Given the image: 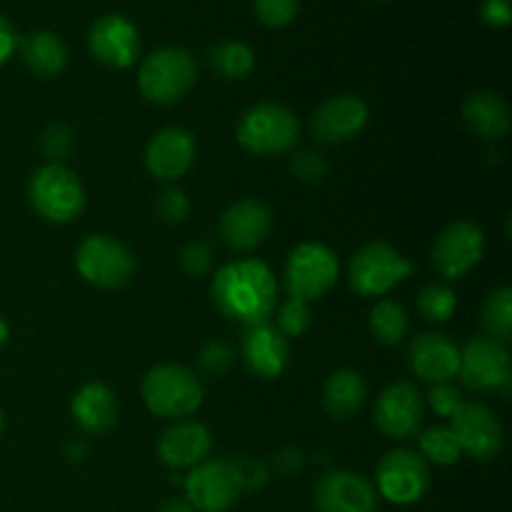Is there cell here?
Returning <instances> with one entry per match:
<instances>
[{"label": "cell", "mask_w": 512, "mask_h": 512, "mask_svg": "<svg viewBox=\"0 0 512 512\" xmlns=\"http://www.w3.org/2000/svg\"><path fill=\"white\" fill-rule=\"evenodd\" d=\"M210 295L225 318L250 328L268 323L278 303V280L263 260H235L215 273Z\"/></svg>", "instance_id": "6da1fadb"}, {"label": "cell", "mask_w": 512, "mask_h": 512, "mask_svg": "<svg viewBox=\"0 0 512 512\" xmlns=\"http://www.w3.org/2000/svg\"><path fill=\"white\" fill-rule=\"evenodd\" d=\"M195 83H198V65L193 55L180 45L153 50L140 65V93L155 105L180 103Z\"/></svg>", "instance_id": "7a4b0ae2"}, {"label": "cell", "mask_w": 512, "mask_h": 512, "mask_svg": "<svg viewBox=\"0 0 512 512\" xmlns=\"http://www.w3.org/2000/svg\"><path fill=\"white\" fill-rule=\"evenodd\" d=\"M30 208L48 223H73L85 208V190L78 175L63 163H48L28 180Z\"/></svg>", "instance_id": "3957f363"}, {"label": "cell", "mask_w": 512, "mask_h": 512, "mask_svg": "<svg viewBox=\"0 0 512 512\" xmlns=\"http://www.w3.org/2000/svg\"><path fill=\"white\" fill-rule=\"evenodd\" d=\"M205 398L203 383L183 365H155L143 378V400L158 418H188Z\"/></svg>", "instance_id": "277c9868"}, {"label": "cell", "mask_w": 512, "mask_h": 512, "mask_svg": "<svg viewBox=\"0 0 512 512\" xmlns=\"http://www.w3.org/2000/svg\"><path fill=\"white\" fill-rule=\"evenodd\" d=\"M240 148L253 155H280L293 150L300 138V123L293 110L280 103H258L245 110L235 130Z\"/></svg>", "instance_id": "5b68a950"}, {"label": "cell", "mask_w": 512, "mask_h": 512, "mask_svg": "<svg viewBox=\"0 0 512 512\" xmlns=\"http://www.w3.org/2000/svg\"><path fill=\"white\" fill-rule=\"evenodd\" d=\"M413 270V263L398 248L383 243V240H373L353 255L348 280L353 293L363 295V298H380L398 288L405 278H410Z\"/></svg>", "instance_id": "8992f818"}, {"label": "cell", "mask_w": 512, "mask_h": 512, "mask_svg": "<svg viewBox=\"0 0 512 512\" xmlns=\"http://www.w3.org/2000/svg\"><path fill=\"white\" fill-rule=\"evenodd\" d=\"M338 275V255L328 245L300 243L290 250L288 260H285L283 283L290 298L313 303L338 283Z\"/></svg>", "instance_id": "52a82bcc"}, {"label": "cell", "mask_w": 512, "mask_h": 512, "mask_svg": "<svg viewBox=\"0 0 512 512\" xmlns=\"http://www.w3.org/2000/svg\"><path fill=\"white\" fill-rule=\"evenodd\" d=\"M75 268L95 288H123L135 275V258L123 243L110 235H88L78 245Z\"/></svg>", "instance_id": "ba28073f"}, {"label": "cell", "mask_w": 512, "mask_h": 512, "mask_svg": "<svg viewBox=\"0 0 512 512\" xmlns=\"http://www.w3.org/2000/svg\"><path fill=\"white\" fill-rule=\"evenodd\" d=\"M430 470L423 455L398 448L380 458L375 470V490L393 505H413L428 493Z\"/></svg>", "instance_id": "9c48e42d"}, {"label": "cell", "mask_w": 512, "mask_h": 512, "mask_svg": "<svg viewBox=\"0 0 512 512\" xmlns=\"http://www.w3.org/2000/svg\"><path fill=\"white\" fill-rule=\"evenodd\" d=\"M485 255V235L470 220H458L440 230L430 250V263L445 280H460L478 268Z\"/></svg>", "instance_id": "30bf717a"}, {"label": "cell", "mask_w": 512, "mask_h": 512, "mask_svg": "<svg viewBox=\"0 0 512 512\" xmlns=\"http://www.w3.org/2000/svg\"><path fill=\"white\" fill-rule=\"evenodd\" d=\"M458 375L463 378L465 388L478 390H510V353L508 345L495 343L490 338H470L460 350Z\"/></svg>", "instance_id": "8fae6325"}, {"label": "cell", "mask_w": 512, "mask_h": 512, "mask_svg": "<svg viewBox=\"0 0 512 512\" xmlns=\"http://www.w3.org/2000/svg\"><path fill=\"white\" fill-rule=\"evenodd\" d=\"M423 395L410 380H398L378 395L373 408L375 425L393 440H408L423 423Z\"/></svg>", "instance_id": "7c38bea8"}, {"label": "cell", "mask_w": 512, "mask_h": 512, "mask_svg": "<svg viewBox=\"0 0 512 512\" xmlns=\"http://www.w3.org/2000/svg\"><path fill=\"white\" fill-rule=\"evenodd\" d=\"M450 420H453L450 430L458 440L460 453L475 460H493L503 448V425L488 405L463 400Z\"/></svg>", "instance_id": "4fadbf2b"}, {"label": "cell", "mask_w": 512, "mask_h": 512, "mask_svg": "<svg viewBox=\"0 0 512 512\" xmlns=\"http://www.w3.org/2000/svg\"><path fill=\"white\" fill-rule=\"evenodd\" d=\"M313 503L318 512H375L378 490L365 475L330 470L315 483Z\"/></svg>", "instance_id": "5bb4252c"}, {"label": "cell", "mask_w": 512, "mask_h": 512, "mask_svg": "<svg viewBox=\"0 0 512 512\" xmlns=\"http://www.w3.org/2000/svg\"><path fill=\"white\" fill-rule=\"evenodd\" d=\"M185 500L195 512H225L238 500V488L230 475L228 460H203L183 478Z\"/></svg>", "instance_id": "9a60e30c"}, {"label": "cell", "mask_w": 512, "mask_h": 512, "mask_svg": "<svg viewBox=\"0 0 512 512\" xmlns=\"http://www.w3.org/2000/svg\"><path fill=\"white\" fill-rule=\"evenodd\" d=\"M273 230V213L255 198H243L220 215V240L235 253H250L268 240Z\"/></svg>", "instance_id": "2e32d148"}, {"label": "cell", "mask_w": 512, "mask_h": 512, "mask_svg": "<svg viewBox=\"0 0 512 512\" xmlns=\"http://www.w3.org/2000/svg\"><path fill=\"white\" fill-rule=\"evenodd\" d=\"M88 48L108 68L125 70L138 60L140 33L125 15H103L88 30Z\"/></svg>", "instance_id": "e0dca14e"}, {"label": "cell", "mask_w": 512, "mask_h": 512, "mask_svg": "<svg viewBox=\"0 0 512 512\" xmlns=\"http://www.w3.org/2000/svg\"><path fill=\"white\" fill-rule=\"evenodd\" d=\"M368 123V105L358 95H335L315 110L310 130L320 143L343 145L360 135Z\"/></svg>", "instance_id": "ac0fdd59"}, {"label": "cell", "mask_w": 512, "mask_h": 512, "mask_svg": "<svg viewBox=\"0 0 512 512\" xmlns=\"http://www.w3.org/2000/svg\"><path fill=\"white\" fill-rule=\"evenodd\" d=\"M195 160V138L185 128H163L145 148V168L163 183L183 178Z\"/></svg>", "instance_id": "d6986e66"}, {"label": "cell", "mask_w": 512, "mask_h": 512, "mask_svg": "<svg viewBox=\"0 0 512 512\" xmlns=\"http://www.w3.org/2000/svg\"><path fill=\"white\" fill-rule=\"evenodd\" d=\"M240 353H243L245 368L260 380L280 378L288 368V338L270 323L245 328Z\"/></svg>", "instance_id": "ffe728a7"}, {"label": "cell", "mask_w": 512, "mask_h": 512, "mask_svg": "<svg viewBox=\"0 0 512 512\" xmlns=\"http://www.w3.org/2000/svg\"><path fill=\"white\" fill-rule=\"evenodd\" d=\"M408 365L430 385L450 383L460 368V348L443 333H420L408 348Z\"/></svg>", "instance_id": "44dd1931"}, {"label": "cell", "mask_w": 512, "mask_h": 512, "mask_svg": "<svg viewBox=\"0 0 512 512\" xmlns=\"http://www.w3.org/2000/svg\"><path fill=\"white\" fill-rule=\"evenodd\" d=\"M213 448V435L195 420H178L158 438V455L168 468L183 470L203 463Z\"/></svg>", "instance_id": "7402d4cb"}, {"label": "cell", "mask_w": 512, "mask_h": 512, "mask_svg": "<svg viewBox=\"0 0 512 512\" xmlns=\"http://www.w3.org/2000/svg\"><path fill=\"white\" fill-rule=\"evenodd\" d=\"M70 413H73L75 423L90 435L108 433L118 420V400L115 393L103 383H85L83 388L75 393L73 403H70Z\"/></svg>", "instance_id": "603a6c76"}, {"label": "cell", "mask_w": 512, "mask_h": 512, "mask_svg": "<svg viewBox=\"0 0 512 512\" xmlns=\"http://www.w3.org/2000/svg\"><path fill=\"white\" fill-rule=\"evenodd\" d=\"M463 120L478 138L500 140L510 130V108L498 93L478 90L465 98Z\"/></svg>", "instance_id": "cb8c5ba5"}, {"label": "cell", "mask_w": 512, "mask_h": 512, "mask_svg": "<svg viewBox=\"0 0 512 512\" xmlns=\"http://www.w3.org/2000/svg\"><path fill=\"white\" fill-rule=\"evenodd\" d=\"M368 398V385L355 370H335L323 385V408L330 418L348 420L360 413Z\"/></svg>", "instance_id": "d4e9b609"}, {"label": "cell", "mask_w": 512, "mask_h": 512, "mask_svg": "<svg viewBox=\"0 0 512 512\" xmlns=\"http://www.w3.org/2000/svg\"><path fill=\"white\" fill-rule=\"evenodd\" d=\"M20 53H23V63L28 65L30 73H35L38 78H55L63 73L65 63H68L65 43L60 40V35L48 33V30L30 33L20 45Z\"/></svg>", "instance_id": "484cf974"}, {"label": "cell", "mask_w": 512, "mask_h": 512, "mask_svg": "<svg viewBox=\"0 0 512 512\" xmlns=\"http://www.w3.org/2000/svg\"><path fill=\"white\" fill-rule=\"evenodd\" d=\"M208 65L218 78L240 80L253 73L255 53L243 40H223L208 50Z\"/></svg>", "instance_id": "4316f807"}, {"label": "cell", "mask_w": 512, "mask_h": 512, "mask_svg": "<svg viewBox=\"0 0 512 512\" xmlns=\"http://www.w3.org/2000/svg\"><path fill=\"white\" fill-rule=\"evenodd\" d=\"M480 323H483L485 338L495 343L508 345L512 338V290L508 285H500L485 298L480 310Z\"/></svg>", "instance_id": "83f0119b"}, {"label": "cell", "mask_w": 512, "mask_h": 512, "mask_svg": "<svg viewBox=\"0 0 512 512\" xmlns=\"http://www.w3.org/2000/svg\"><path fill=\"white\" fill-rule=\"evenodd\" d=\"M408 313L395 300H380L370 310V333L383 345H400L408 335Z\"/></svg>", "instance_id": "f1b7e54d"}, {"label": "cell", "mask_w": 512, "mask_h": 512, "mask_svg": "<svg viewBox=\"0 0 512 512\" xmlns=\"http://www.w3.org/2000/svg\"><path fill=\"white\" fill-rule=\"evenodd\" d=\"M420 455H423L425 463L433 465H455L460 460V445L455 440L453 430L445 428V425H433V428L423 430L418 438Z\"/></svg>", "instance_id": "f546056e"}, {"label": "cell", "mask_w": 512, "mask_h": 512, "mask_svg": "<svg viewBox=\"0 0 512 512\" xmlns=\"http://www.w3.org/2000/svg\"><path fill=\"white\" fill-rule=\"evenodd\" d=\"M458 308V295L445 283H428L418 293V313L428 323H448Z\"/></svg>", "instance_id": "4dcf8cb0"}, {"label": "cell", "mask_w": 512, "mask_h": 512, "mask_svg": "<svg viewBox=\"0 0 512 512\" xmlns=\"http://www.w3.org/2000/svg\"><path fill=\"white\" fill-rule=\"evenodd\" d=\"M228 468H230V475H233L238 493L260 490L270 478L268 463L255 458V455H235V458L228 460Z\"/></svg>", "instance_id": "1f68e13d"}, {"label": "cell", "mask_w": 512, "mask_h": 512, "mask_svg": "<svg viewBox=\"0 0 512 512\" xmlns=\"http://www.w3.org/2000/svg\"><path fill=\"white\" fill-rule=\"evenodd\" d=\"M313 323V313H310V303L298 298H288L278 313V330L285 338H298Z\"/></svg>", "instance_id": "d6a6232c"}, {"label": "cell", "mask_w": 512, "mask_h": 512, "mask_svg": "<svg viewBox=\"0 0 512 512\" xmlns=\"http://www.w3.org/2000/svg\"><path fill=\"white\" fill-rule=\"evenodd\" d=\"M213 260L215 253L213 248H210V243H205V240H190V243L180 250L178 263L185 275H190V278H203V275H208L210 268H213Z\"/></svg>", "instance_id": "836d02e7"}, {"label": "cell", "mask_w": 512, "mask_h": 512, "mask_svg": "<svg viewBox=\"0 0 512 512\" xmlns=\"http://www.w3.org/2000/svg\"><path fill=\"white\" fill-rule=\"evenodd\" d=\"M155 213L163 220L165 225H180L190 213V200L188 195L180 188H165L163 193L155 200Z\"/></svg>", "instance_id": "e575fe53"}, {"label": "cell", "mask_w": 512, "mask_h": 512, "mask_svg": "<svg viewBox=\"0 0 512 512\" xmlns=\"http://www.w3.org/2000/svg\"><path fill=\"white\" fill-rule=\"evenodd\" d=\"M290 173L305 185H318L328 173V163L318 150H300L290 158Z\"/></svg>", "instance_id": "d590c367"}, {"label": "cell", "mask_w": 512, "mask_h": 512, "mask_svg": "<svg viewBox=\"0 0 512 512\" xmlns=\"http://www.w3.org/2000/svg\"><path fill=\"white\" fill-rule=\"evenodd\" d=\"M198 365L205 375H210V378H220V375L228 373L230 365H233V348H230L228 343H223V340H210V343H205L203 350H200Z\"/></svg>", "instance_id": "8d00e7d4"}, {"label": "cell", "mask_w": 512, "mask_h": 512, "mask_svg": "<svg viewBox=\"0 0 512 512\" xmlns=\"http://www.w3.org/2000/svg\"><path fill=\"white\" fill-rule=\"evenodd\" d=\"M255 15L268 28H285L298 15V0H255Z\"/></svg>", "instance_id": "74e56055"}, {"label": "cell", "mask_w": 512, "mask_h": 512, "mask_svg": "<svg viewBox=\"0 0 512 512\" xmlns=\"http://www.w3.org/2000/svg\"><path fill=\"white\" fill-rule=\"evenodd\" d=\"M73 145H75L73 130L63 123L50 125V128L43 133V150L53 163H60V160L73 150Z\"/></svg>", "instance_id": "f35d334b"}, {"label": "cell", "mask_w": 512, "mask_h": 512, "mask_svg": "<svg viewBox=\"0 0 512 512\" xmlns=\"http://www.w3.org/2000/svg\"><path fill=\"white\" fill-rule=\"evenodd\" d=\"M430 405H433V410L438 415H443V418H450V415L455 413V410L463 405V393H460V388H455L453 383H438L430 388Z\"/></svg>", "instance_id": "ab89813d"}, {"label": "cell", "mask_w": 512, "mask_h": 512, "mask_svg": "<svg viewBox=\"0 0 512 512\" xmlns=\"http://www.w3.org/2000/svg\"><path fill=\"white\" fill-rule=\"evenodd\" d=\"M480 18L490 28H508L512 20L510 0H483V5H480Z\"/></svg>", "instance_id": "60d3db41"}, {"label": "cell", "mask_w": 512, "mask_h": 512, "mask_svg": "<svg viewBox=\"0 0 512 512\" xmlns=\"http://www.w3.org/2000/svg\"><path fill=\"white\" fill-rule=\"evenodd\" d=\"M305 465V455L300 453L298 448L288 445V448L280 450L278 455L273 458V470L283 478H290V475H298Z\"/></svg>", "instance_id": "b9f144b4"}, {"label": "cell", "mask_w": 512, "mask_h": 512, "mask_svg": "<svg viewBox=\"0 0 512 512\" xmlns=\"http://www.w3.org/2000/svg\"><path fill=\"white\" fill-rule=\"evenodd\" d=\"M15 45H18V38H15L13 25H10L8 18H3V15H0V65H3L10 55H13Z\"/></svg>", "instance_id": "7bdbcfd3"}, {"label": "cell", "mask_w": 512, "mask_h": 512, "mask_svg": "<svg viewBox=\"0 0 512 512\" xmlns=\"http://www.w3.org/2000/svg\"><path fill=\"white\" fill-rule=\"evenodd\" d=\"M158 512H195V508L185 498H168Z\"/></svg>", "instance_id": "ee69618b"}, {"label": "cell", "mask_w": 512, "mask_h": 512, "mask_svg": "<svg viewBox=\"0 0 512 512\" xmlns=\"http://www.w3.org/2000/svg\"><path fill=\"white\" fill-rule=\"evenodd\" d=\"M8 335H10L8 323H5V320L0 318V350H3V348H5V343H8Z\"/></svg>", "instance_id": "f6af8a7d"}, {"label": "cell", "mask_w": 512, "mask_h": 512, "mask_svg": "<svg viewBox=\"0 0 512 512\" xmlns=\"http://www.w3.org/2000/svg\"><path fill=\"white\" fill-rule=\"evenodd\" d=\"M0 428H3V415H0Z\"/></svg>", "instance_id": "bcb514c9"}]
</instances>
